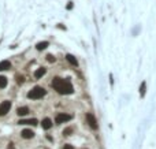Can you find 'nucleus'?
I'll use <instances>...</instances> for the list:
<instances>
[{"label": "nucleus", "instance_id": "1", "mask_svg": "<svg viewBox=\"0 0 156 149\" xmlns=\"http://www.w3.org/2000/svg\"><path fill=\"white\" fill-rule=\"evenodd\" d=\"M51 85H52V88L55 89L58 93H61V94H71L73 90H74L71 82L69 81V79H63V78H59V77L53 78Z\"/></svg>", "mask_w": 156, "mask_h": 149}, {"label": "nucleus", "instance_id": "2", "mask_svg": "<svg viewBox=\"0 0 156 149\" xmlns=\"http://www.w3.org/2000/svg\"><path fill=\"white\" fill-rule=\"evenodd\" d=\"M47 94V90L41 86H34V88L28 93V97L32 100H39V99H43L44 96Z\"/></svg>", "mask_w": 156, "mask_h": 149}, {"label": "nucleus", "instance_id": "3", "mask_svg": "<svg viewBox=\"0 0 156 149\" xmlns=\"http://www.w3.org/2000/svg\"><path fill=\"white\" fill-rule=\"evenodd\" d=\"M71 115H69V114H58L56 115V118H55V123L56 124H62V123H64V122H69V121H71Z\"/></svg>", "mask_w": 156, "mask_h": 149}, {"label": "nucleus", "instance_id": "4", "mask_svg": "<svg viewBox=\"0 0 156 149\" xmlns=\"http://www.w3.org/2000/svg\"><path fill=\"white\" fill-rule=\"evenodd\" d=\"M10 108H11V101H3L0 104V116H4L7 112H10Z\"/></svg>", "mask_w": 156, "mask_h": 149}, {"label": "nucleus", "instance_id": "5", "mask_svg": "<svg viewBox=\"0 0 156 149\" xmlns=\"http://www.w3.org/2000/svg\"><path fill=\"white\" fill-rule=\"evenodd\" d=\"M86 123H88L93 130L97 129V121H96V118L93 114H86Z\"/></svg>", "mask_w": 156, "mask_h": 149}, {"label": "nucleus", "instance_id": "6", "mask_svg": "<svg viewBox=\"0 0 156 149\" xmlns=\"http://www.w3.org/2000/svg\"><path fill=\"white\" fill-rule=\"evenodd\" d=\"M21 135H22V138L30 140V138H33V137H34V133H33L32 130H29V129H25V130H22Z\"/></svg>", "mask_w": 156, "mask_h": 149}, {"label": "nucleus", "instance_id": "7", "mask_svg": "<svg viewBox=\"0 0 156 149\" xmlns=\"http://www.w3.org/2000/svg\"><path fill=\"white\" fill-rule=\"evenodd\" d=\"M18 123L19 124H32V126H36V124H39V122H37V119H21Z\"/></svg>", "mask_w": 156, "mask_h": 149}, {"label": "nucleus", "instance_id": "8", "mask_svg": "<svg viewBox=\"0 0 156 149\" xmlns=\"http://www.w3.org/2000/svg\"><path fill=\"white\" fill-rule=\"evenodd\" d=\"M41 124H43V129H44V130H50V129L52 127V121H51L50 118H45V119H43Z\"/></svg>", "mask_w": 156, "mask_h": 149}, {"label": "nucleus", "instance_id": "9", "mask_svg": "<svg viewBox=\"0 0 156 149\" xmlns=\"http://www.w3.org/2000/svg\"><path fill=\"white\" fill-rule=\"evenodd\" d=\"M45 73H47V70H45L44 67L37 68V70L34 71V78H37V79H39V78H41V77H43V75L45 74Z\"/></svg>", "mask_w": 156, "mask_h": 149}, {"label": "nucleus", "instance_id": "10", "mask_svg": "<svg viewBox=\"0 0 156 149\" xmlns=\"http://www.w3.org/2000/svg\"><path fill=\"white\" fill-rule=\"evenodd\" d=\"M28 112H29V108H28V107H19V108L17 110V114L19 115V116H25Z\"/></svg>", "mask_w": 156, "mask_h": 149}, {"label": "nucleus", "instance_id": "11", "mask_svg": "<svg viewBox=\"0 0 156 149\" xmlns=\"http://www.w3.org/2000/svg\"><path fill=\"white\" fill-rule=\"evenodd\" d=\"M11 67V63L8 60H3V62H0V71H3V70H8V68Z\"/></svg>", "mask_w": 156, "mask_h": 149}, {"label": "nucleus", "instance_id": "12", "mask_svg": "<svg viewBox=\"0 0 156 149\" xmlns=\"http://www.w3.org/2000/svg\"><path fill=\"white\" fill-rule=\"evenodd\" d=\"M66 59H67V62H69L70 64H73V66H78L77 59H75L73 55H66Z\"/></svg>", "mask_w": 156, "mask_h": 149}, {"label": "nucleus", "instance_id": "13", "mask_svg": "<svg viewBox=\"0 0 156 149\" xmlns=\"http://www.w3.org/2000/svg\"><path fill=\"white\" fill-rule=\"evenodd\" d=\"M47 47H48V41H43V43H39L37 45H36V48L39 51H43V49H45Z\"/></svg>", "mask_w": 156, "mask_h": 149}, {"label": "nucleus", "instance_id": "14", "mask_svg": "<svg viewBox=\"0 0 156 149\" xmlns=\"http://www.w3.org/2000/svg\"><path fill=\"white\" fill-rule=\"evenodd\" d=\"M7 86V78L6 77H3V75H0V88L3 89Z\"/></svg>", "mask_w": 156, "mask_h": 149}, {"label": "nucleus", "instance_id": "15", "mask_svg": "<svg viewBox=\"0 0 156 149\" xmlns=\"http://www.w3.org/2000/svg\"><path fill=\"white\" fill-rule=\"evenodd\" d=\"M140 94H141V97L145 96V82H141V86H140Z\"/></svg>", "mask_w": 156, "mask_h": 149}, {"label": "nucleus", "instance_id": "16", "mask_svg": "<svg viewBox=\"0 0 156 149\" xmlns=\"http://www.w3.org/2000/svg\"><path fill=\"white\" fill-rule=\"evenodd\" d=\"M71 133H73V127H67V129H64L63 134L64 135H71Z\"/></svg>", "mask_w": 156, "mask_h": 149}, {"label": "nucleus", "instance_id": "17", "mask_svg": "<svg viewBox=\"0 0 156 149\" xmlns=\"http://www.w3.org/2000/svg\"><path fill=\"white\" fill-rule=\"evenodd\" d=\"M47 60L50 62V63H53V62H55V57H53L52 55H47Z\"/></svg>", "mask_w": 156, "mask_h": 149}, {"label": "nucleus", "instance_id": "18", "mask_svg": "<svg viewBox=\"0 0 156 149\" xmlns=\"http://www.w3.org/2000/svg\"><path fill=\"white\" fill-rule=\"evenodd\" d=\"M23 79H25V78H23L22 75H21V77H19V75H18V77H17V82H18V84H19V85H21V84H23Z\"/></svg>", "mask_w": 156, "mask_h": 149}, {"label": "nucleus", "instance_id": "19", "mask_svg": "<svg viewBox=\"0 0 156 149\" xmlns=\"http://www.w3.org/2000/svg\"><path fill=\"white\" fill-rule=\"evenodd\" d=\"M63 149H74V148H73V146H71L70 144H66V145L63 146Z\"/></svg>", "mask_w": 156, "mask_h": 149}, {"label": "nucleus", "instance_id": "20", "mask_svg": "<svg viewBox=\"0 0 156 149\" xmlns=\"http://www.w3.org/2000/svg\"><path fill=\"white\" fill-rule=\"evenodd\" d=\"M7 149H15L14 148V144H12V142H10V144H8V148Z\"/></svg>", "mask_w": 156, "mask_h": 149}]
</instances>
